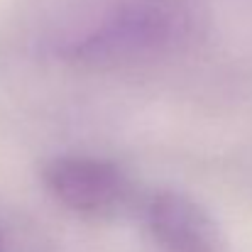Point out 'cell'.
Listing matches in <instances>:
<instances>
[{
    "instance_id": "cell-1",
    "label": "cell",
    "mask_w": 252,
    "mask_h": 252,
    "mask_svg": "<svg viewBox=\"0 0 252 252\" xmlns=\"http://www.w3.org/2000/svg\"><path fill=\"white\" fill-rule=\"evenodd\" d=\"M193 32L196 12L186 0H115L69 32L59 54L76 66H135L181 49Z\"/></svg>"
},
{
    "instance_id": "cell-2",
    "label": "cell",
    "mask_w": 252,
    "mask_h": 252,
    "mask_svg": "<svg viewBox=\"0 0 252 252\" xmlns=\"http://www.w3.org/2000/svg\"><path fill=\"white\" fill-rule=\"evenodd\" d=\"M42 181L59 206L84 218H113L135 201L130 174L98 157H54L42 167Z\"/></svg>"
},
{
    "instance_id": "cell-3",
    "label": "cell",
    "mask_w": 252,
    "mask_h": 252,
    "mask_svg": "<svg viewBox=\"0 0 252 252\" xmlns=\"http://www.w3.org/2000/svg\"><path fill=\"white\" fill-rule=\"evenodd\" d=\"M142 220L164 252H230L216 216L176 189H162L142 201Z\"/></svg>"
},
{
    "instance_id": "cell-4",
    "label": "cell",
    "mask_w": 252,
    "mask_h": 252,
    "mask_svg": "<svg viewBox=\"0 0 252 252\" xmlns=\"http://www.w3.org/2000/svg\"><path fill=\"white\" fill-rule=\"evenodd\" d=\"M0 252H5V238H2V233H0Z\"/></svg>"
}]
</instances>
